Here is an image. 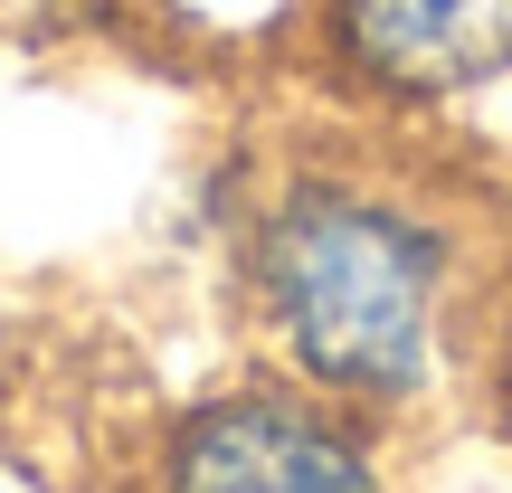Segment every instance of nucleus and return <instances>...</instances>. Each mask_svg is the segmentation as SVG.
I'll list each match as a JSON object with an SVG mask.
<instances>
[{"mask_svg": "<svg viewBox=\"0 0 512 493\" xmlns=\"http://www.w3.org/2000/svg\"><path fill=\"white\" fill-rule=\"evenodd\" d=\"M503 370H512V332H503Z\"/></svg>", "mask_w": 512, "mask_h": 493, "instance_id": "4", "label": "nucleus"}, {"mask_svg": "<svg viewBox=\"0 0 512 493\" xmlns=\"http://www.w3.org/2000/svg\"><path fill=\"white\" fill-rule=\"evenodd\" d=\"M332 48L380 95H465L512 76V0H332Z\"/></svg>", "mask_w": 512, "mask_h": 493, "instance_id": "3", "label": "nucleus"}, {"mask_svg": "<svg viewBox=\"0 0 512 493\" xmlns=\"http://www.w3.org/2000/svg\"><path fill=\"white\" fill-rule=\"evenodd\" d=\"M171 493H380V465L332 408L285 399V389H238L181 427Z\"/></svg>", "mask_w": 512, "mask_h": 493, "instance_id": "2", "label": "nucleus"}, {"mask_svg": "<svg viewBox=\"0 0 512 493\" xmlns=\"http://www.w3.org/2000/svg\"><path fill=\"white\" fill-rule=\"evenodd\" d=\"M256 285L294 370L332 399H418L446 323V238L351 181H304L256 238Z\"/></svg>", "mask_w": 512, "mask_h": 493, "instance_id": "1", "label": "nucleus"}]
</instances>
